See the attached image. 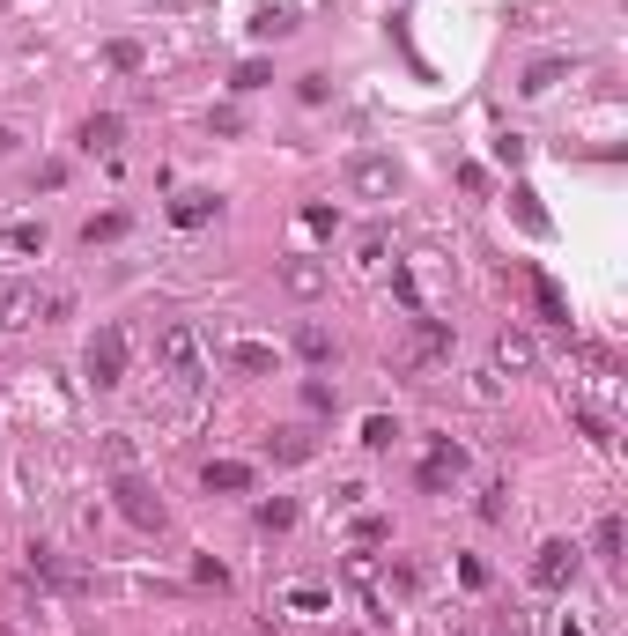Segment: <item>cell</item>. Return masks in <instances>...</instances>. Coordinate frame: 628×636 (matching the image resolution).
<instances>
[{"label": "cell", "mask_w": 628, "mask_h": 636, "mask_svg": "<svg viewBox=\"0 0 628 636\" xmlns=\"http://www.w3.org/2000/svg\"><path fill=\"white\" fill-rule=\"evenodd\" d=\"M156 370L178 392H200L207 385V341L193 318H170V326H156Z\"/></svg>", "instance_id": "obj_1"}, {"label": "cell", "mask_w": 628, "mask_h": 636, "mask_svg": "<svg viewBox=\"0 0 628 636\" xmlns=\"http://www.w3.org/2000/svg\"><path fill=\"white\" fill-rule=\"evenodd\" d=\"M82 370H89V385H97V392H119L126 385V326H97V333H89Z\"/></svg>", "instance_id": "obj_2"}, {"label": "cell", "mask_w": 628, "mask_h": 636, "mask_svg": "<svg viewBox=\"0 0 628 636\" xmlns=\"http://www.w3.org/2000/svg\"><path fill=\"white\" fill-rule=\"evenodd\" d=\"M111 496H119V518H126V526H141V533H156V526H163V503H156V489H148L141 474H126V466H119Z\"/></svg>", "instance_id": "obj_3"}, {"label": "cell", "mask_w": 628, "mask_h": 636, "mask_svg": "<svg viewBox=\"0 0 628 636\" xmlns=\"http://www.w3.org/2000/svg\"><path fill=\"white\" fill-rule=\"evenodd\" d=\"M348 185H355V200H392L399 193V163L392 156H355L348 163Z\"/></svg>", "instance_id": "obj_4"}, {"label": "cell", "mask_w": 628, "mask_h": 636, "mask_svg": "<svg viewBox=\"0 0 628 636\" xmlns=\"http://www.w3.org/2000/svg\"><path fill=\"white\" fill-rule=\"evenodd\" d=\"M45 318V296H37V282H0V326L8 333H23Z\"/></svg>", "instance_id": "obj_5"}, {"label": "cell", "mask_w": 628, "mask_h": 636, "mask_svg": "<svg viewBox=\"0 0 628 636\" xmlns=\"http://www.w3.org/2000/svg\"><path fill=\"white\" fill-rule=\"evenodd\" d=\"M569 577H577V548H569V540H547V548L532 555V585H540V592H562Z\"/></svg>", "instance_id": "obj_6"}, {"label": "cell", "mask_w": 628, "mask_h": 636, "mask_svg": "<svg viewBox=\"0 0 628 636\" xmlns=\"http://www.w3.org/2000/svg\"><path fill=\"white\" fill-rule=\"evenodd\" d=\"M326 282H333L326 259H289V267H281V289L303 296V304H311V296H326Z\"/></svg>", "instance_id": "obj_7"}, {"label": "cell", "mask_w": 628, "mask_h": 636, "mask_svg": "<svg viewBox=\"0 0 628 636\" xmlns=\"http://www.w3.org/2000/svg\"><path fill=\"white\" fill-rule=\"evenodd\" d=\"M119 141H126L119 111H89V119H82V148H89V156H119Z\"/></svg>", "instance_id": "obj_8"}, {"label": "cell", "mask_w": 628, "mask_h": 636, "mask_svg": "<svg viewBox=\"0 0 628 636\" xmlns=\"http://www.w3.org/2000/svg\"><path fill=\"white\" fill-rule=\"evenodd\" d=\"M525 289H532V311L547 318V326H569V296L555 289V274H540V267H525Z\"/></svg>", "instance_id": "obj_9"}, {"label": "cell", "mask_w": 628, "mask_h": 636, "mask_svg": "<svg viewBox=\"0 0 628 636\" xmlns=\"http://www.w3.org/2000/svg\"><path fill=\"white\" fill-rule=\"evenodd\" d=\"M459 474H466V452H459V444L444 437V444L429 452V466H422V489H429V496H444V489H451Z\"/></svg>", "instance_id": "obj_10"}, {"label": "cell", "mask_w": 628, "mask_h": 636, "mask_svg": "<svg viewBox=\"0 0 628 636\" xmlns=\"http://www.w3.org/2000/svg\"><path fill=\"white\" fill-rule=\"evenodd\" d=\"M200 481H207V496H215V489H222V496H237V489H252V466H237V459H207V474H200Z\"/></svg>", "instance_id": "obj_11"}, {"label": "cell", "mask_w": 628, "mask_h": 636, "mask_svg": "<svg viewBox=\"0 0 628 636\" xmlns=\"http://www.w3.org/2000/svg\"><path fill=\"white\" fill-rule=\"evenodd\" d=\"M266 452H274L281 466H303L318 444H311V429H274V437H266Z\"/></svg>", "instance_id": "obj_12"}, {"label": "cell", "mask_w": 628, "mask_h": 636, "mask_svg": "<svg viewBox=\"0 0 628 636\" xmlns=\"http://www.w3.org/2000/svg\"><path fill=\"white\" fill-rule=\"evenodd\" d=\"M215 208H222L215 193H178V200H170V222H178V230H200V222L215 215Z\"/></svg>", "instance_id": "obj_13"}, {"label": "cell", "mask_w": 628, "mask_h": 636, "mask_svg": "<svg viewBox=\"0 0 628 636\" xmlns=\"http://www.w3.org/2000/svg\"><path fill=\"white\" fill-rule=\"evenodd\" d=\"M230 363H237V370H252V378H266V370H274L281 355L266 348V341H237V348H230Z\"/></svg>", "instance_id": "obj_14"}, {"label": "cell", "mask_w": 628, "mask_h": 636, "mask_svg": "<svg viewBox=\"0 0 628 636\" xmlns=\"http://www.w3.org/2000/svg\"><path fill=\"white\" fill-rule=\"evenodd\" d=\"M496 363H503V370H532V341L503 326V333H496Z\"/></svg>", "instance_id": "obj_15"}, {"label": "cell", "mask_w": 628, "mask_h": 636, "mask_svg": "<svg viewBox=\"0 0 628 636\" xmlns=\"http://www.w3.org/2000/svg\"><path fill=\"white\" fill-rule=\"evenodd\" d=\"M562 74H569V60H540V67H525V82H518V89H525V97H547Z\"/></svg>", "instance_id": "obj_16"}, {"label": "cell", "mask_w": 628, "mask_h": 636, "mask_svg": "<svg viewBox=\"0 0 628 636\" xmlns=\"http://www.w3.org/2000/svg\"><path fill=\"white\" fill-rule=\"evenodd\" d=\"M296 355H303V363H333V333L326 326H303L296 333Z\"/></svg>", "instance_id": "obj_17"}, {"label": "cell", "mask_w": 628, "mask_h": 636, "mask_svg": "<svg viewBox=\"0 0 628 636\" xmlns=\"http://www.w3.org/2000/svg\"><path fill=\"white\" fill-rule=\"evenodd\" d=\"M111 237H126V215L111 208V215H97V222H82V245L97 252V245H111Z\"/></svg>", "instance_id": "obj_18"}, {"label": "cell", "mask_w": 628, "mask_h": 636, "mask_svg": "<svg viewBox=\"0 0 628 636\" xmlns=\"http://www.w3.org/2000/svg\"><path fill=\"white\" fill-rule=\"evenodd\" d=\"M592 555H599V563H621V518H599V533H592Z\"/></svg>", "instance_id": "obj_19"}, {"label": "cell", "mask_w": 628, "mask_h": 636, "mask_svg": "<svg viewBox=\"0 0 628 636\" xmlns=\"http://www.w3.org/2000/svg\"><path fill=\"white\" fill-rule=\"evenodd\" d=\"M296 30V8H259V23H252V37H289Z\"/></svg>", "instance_id": "obj_20"}, {"label": "cell", "mask_w": 628, "mask_h": 636, "mask_svg": "<svg viewBox=\"0 0 628 636\" xmlns=\"http://www.w3.org/2000/svg\"><path fill=\"white\" fill-rule=\"evenodd\" d=\"M8 245L23 252V259H37V252H45V222H15V230H8Z\"/></svg>", "instance_id": "obj_21"}, {"label": "cell", "mask_w": 628, "mask_h": 636, "mask_svg": "<svg viewBox=\"0 0 628 636\" xmlns=\"http://www.w3.org/2000/svg\"><path fill=\"white\" fill-rule=\"evenodd\" d=\"M289 518H296V503H289V496H266V503H259V526H266V533H281Z\"/></svg>", "instance_id": "obj_22"}, {"label": "cell", "mask_w": 628, "mask_h": 636, "mask_svg": "<svg viewBox=\"0 0 628 636\" xmlns=\"http://www.w3.org/2000/svg\"><path fill=\"white\" fill-rule=\"evenodd\" d=\"M392 437H399V422H392V415H370V422H363V444H370V452H385Z\"/></svg>", "instance_id": "obj_23"}, {"label": "cell", "mask_w": 628, "mask_h": 636, "mask_svg": "<svg viewBox=\"0 0 628 636\" xmlns=\"http://www.w3.org/2000/svg\"><path fill=\"white\" fill-rule=\"evenodd\" d=\"M104 60L119 67V74H133V67H141V45H133V37H119V45H104Z\"/></svg>", "instance_id": "obj_24"}, {"label": "cell", "mask_w": 628, "mask_h": 636, "mask_svg": "<svg viewBox=\"0 0 628 636\" xmlns=\"http://www.w3.org/2000/svg\"><path fill=\"white\" fill-rule=\"evenodd\" d=\"M266 82H274V67H266V60H244L230 89H266Z\"/></svg>", "instance_id": "obj_25"}, {"label": "cell", "mask_w": 628, "mask_h": 636, "mask_svg": "<svg viewBox=\"0 0 628 636\" xmlns=\"http://www.w3.org/2000/svg\"><path fill=\"white\" fill-rule=\"evenodd\" d=\"M333 222H340V215L326 208V200H311V208H303V230H318V237H333Z\"/></svg>", "instance_id": "obj_26"}, {"label": "cell", "mask_w": 628, "mask_h": 636, "mask_svg": "<svg viewBox=\"0 0 628 636\" xmlns=\"http://www.w3.org/2000/svg\"><path fill=\"white\" fill-rule=\"evenodd\" d=\"M296 97H303V104H326V97H333V82H326V74H303Z\"/></svg>", "instance_id": "obj_27"}, {"label": "cell", "mask_w": 628, "mask_h": 636, "mask_svg": "<svg viewBox=\"0 0 628 636\" xmlns=\"http://www.w3.org/2000/svg\"><path fill=\"white\" fill-rule=\"evenodd\" d=\"M303 400H311V407H318V415H333V407H340V392H333V385H318V378H311V385H303Z\"/></svg>", "instance_id": "obj_28"}, {"label": "cell", "mask_w": 628, "mask_h": 636, "mask_svg": "<svg viewBox=\"0 0 628 636\" xmlns=\"http://www.w3.org/2000/svg\"><path fill=\"white\" fill-rule=\"evenodd\" d=\"M510 200H518V222H525V230H547V215L532 208V193H525V185H518V193H510Z\"/></svg>", "instance_id": "obj_29"}, {"label": "cell", "mask_w": 628, "mask_h": 636, "mask_svg": "<svg viewBox=\"0 0 628 636\" xmlns=\"http://www.w3.org/2000/svg\"><path fill=\"white\" fill-rule=\"evenodd\" d=\"M289 607H296V614H318V607H326V592H311V585H296V592H289Z\"/></svg>", "instance_id": "obj_30"}, {"label": "cell", "mask_w": 628, "mask_h": 636, "mask_svg": "<svg viewBox=\"0 0 628 636\" xmlns=\"http://www.w3.org/2000/svg\"><path fill=\"white\" fill-rule=\"evenodd\" d=\"M15 156V134H8V126H0V163H8Z\"/></svg>", "instance_id": "obj_31"}, {"label": "cell", "mask_w": 628, "mask_h": 636, "mask_svg": "<svg viewBox=\"0 0 628 636\" xmlns=\"http://www.w3.org/2000/svg\"><path fill=\"white\" fill-rule=\"evenodd\" d=\"M562 636H592V629H584V622H562Z\"/></svg>", "instance_id": "obj_32"}]
</instances>
